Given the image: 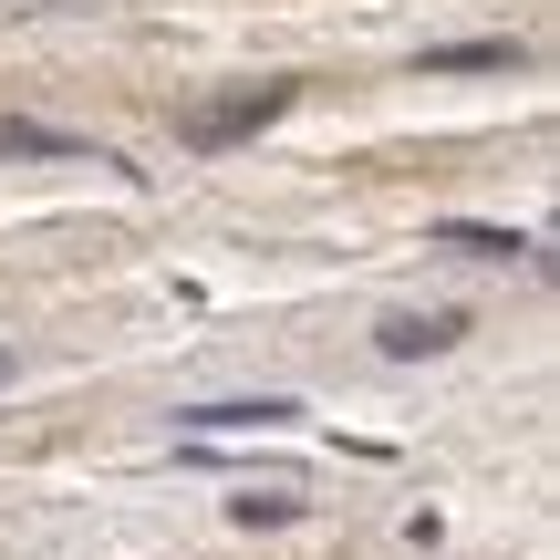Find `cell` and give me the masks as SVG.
<instances>
[{"label": "cell", "mask_w": 560, "mask_h": 560, "mask_svg": "<svg viewBox=\"0 0 560 560\" xmlns=\"http://www.w3.org/2000/svg\"><path fill=\"white\" fill-rule=\"evenodd\" d=\"M291 104H301V83H249V94H229V104H198V115H187V145H198V156H219V145L280 125Z\"/></svg>", "instance_id": "cell-1"}, {"label": "cell", "mask_w": 560, "mask_h": 560, "mask_svg": "<svg viewBox=\"0 0 560 560\" xmlns=\"http://www.w3.org/2000/svg\"><path fill=\"white\" fill-rule=\"evenodd\" d=\"M301 405L291 395H229V405H187V436H270V425H291Z\"/></svg>", "instance_id": "cell-2"}, {"label": "cell", "mask_w": 560, "mask_h": 560, "mask_svg": "<svg viewBox=\"0 0 560 560\" xmlns=\"http://www.w3.org/2000/svg\"><path fill=\"white\" fill-rule=\"evenodd\" d=\"M0 156H73V166H125L115 145H83V136H62V125H32V115H0ZM125 177H145V166H125Z\"/></svg>", "instance_id": "cell-3"}, {"label": "cell", "mask_w": 560, "mask_h": 560, "mask_svg": "<svg viewBox=\"0 0 560 560\" xmlns=\"http://www.w3.org/2000/svg\"><path fill=\"white\" fill-rule=\"evenodd\" d=\"M457 332H467V312H395L374 342H384V363H425V353H446Z\"/></svg>", "instance_id": "cell-4"}, {"label": "cell", "mask_w": 560, "mask_h": 560, "mask_svg": "<svg viewBox=\"0 0 560 560\" xmlns=\"http://www.w3.org/2000/svg\"><path fill=\"white\" fill-rule=\"evenodd\" d=\"M529 62V42H509V32H488V42H425V73H520Z\"/></svg>", "instance_id": "cell-5"}, {"label": "cell", "mask_w": 560, "mask_h": 560, "mask_svg": "<svg viewBox=\"0 0 560 560\" xmlns=\"http://www.w3.org/2000/svg\"><path fill=\"white\" fill-rule=\"evenodd\" d=\"M436 249H467V260H529L520 229H478V219H446V229H436Z\"/></svg>", "instance_id": "cell-6"}, {"label": "cell", "mask_w": 560, "mask_h": 560, "mask_svg": "<svg viewBox=\"0 0 560 560\" xmlns=\"http://www.w3.org/2000/svg\"><path fill=\"white\" fill-rule=\"evenodd\" d=\"M229 520H240V529H280V520H301V499H280V488H270V499H229Z\"/></svg>", "instance_id": "cell-7"}, {"label": "cell", "mask_w": 560, "mask_h": 560, "mask_svg": "<svg viewBox=\"0 0 560 560\" xmlns=\"http://www.w3.org/2000/svg\"><path fill=\"white\" fill-rule=\"evenodd\" d=\"M0 384H11V353H0Z\"/></svg>", "instance_id": "cell-8"}]
</instances>
